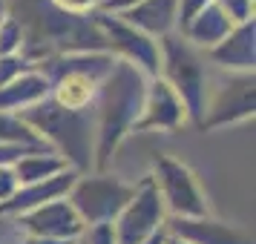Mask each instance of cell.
<instances>
[{"label":"cell","instance_id":"obj_1","mask_svg":"<svg viewBox=\"0 0 256 244\" xmlns=\"http://www.w3.org/2000/svg\"><path fill=\"white\" fill-rule=\"evenodd\" d=\"M162 173H164V184L170 190V198L178 210L184 213H202V201L196 196V187H193V178L187 173L184 167L178 164H170V161H162Z\"/></svg>","mask_w":256,"mask_h":244},{"label":"cell","instance_id":"obj_2","mask_svg":"<svg viewBox=\"0 0 256 244\" xmlns=\"http://www.w3.org/2000/svg\"><path fill=\"white\" fill-rule=\"evenodd\" d=\"M95 86L90 81V75H84V72H70L64 81L58 83V101L66 109H81V106L90 104V98H92Z\"/></svg>","mask_w":256,"mask_h":244}]
</instances>
